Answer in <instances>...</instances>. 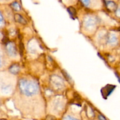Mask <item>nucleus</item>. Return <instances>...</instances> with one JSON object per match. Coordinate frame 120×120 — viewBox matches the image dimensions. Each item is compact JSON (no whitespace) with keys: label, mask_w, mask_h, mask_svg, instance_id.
<instances>
[{"label":"nucleus","mask_w":120,"mask_h":120,"mask_svg":"<svg viewBox=\"0 0 120 120\" xmlns=\"http://www.w3.org/2000/svg\"><path fill=\"white\" fill-rule=\"evenodd\" d=\"M15 19L16 22H20V23H21V21H20V20H21L22 23H23V24H26V23H27V22L23 18H22L21 15H18V14H16V15H15Z\"/></svg>","instance_id":"nucleus-1"},{"label":"nucleus","mask_w":120,"mask_h":120,"mask_svg":"<svg viewBox=\"0 0 120 120\" xmlns=\"http://www.w3.org/2000/svg\"><path fill=\"white\" fill-rule=\"evenodd\" d=\"M68 11L69 12V14L71 15V16H75L76 15V11H75V9H74L72 7H70L68 8Z\"/></svg>","instance_id":"nucleus-2"}]
</instances>
